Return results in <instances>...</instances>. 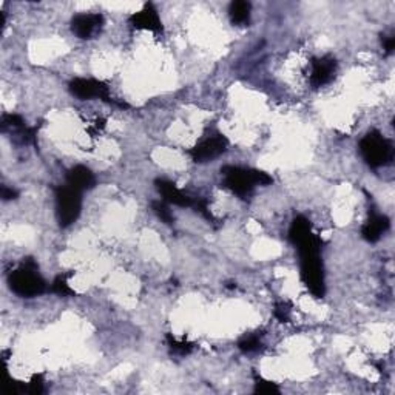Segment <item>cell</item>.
Wrapping results in <instances>:
<instances>
[{
    "mask_svg": "<svg viewBox=\"0 0 395 395\" xmlns=\"http://www.w3.org/2000/svg\"><path fill=\"white\" fill-rule=\"evenodd\" d=\"M289 240L300 255L303 283L314 296L323 298L326 285L323 261H321V241L312 232L311 221L305 216H296L289 229Z\"/></svg>",
    "mask_w": 395,
    "mask_h": 395,
    "instance_id": "1",
    "label": "cell"
},
{
    "mask_svg": "<svg viewBox=\"0 0 395 395\" xmlns=\"http://www.w3.org/2000/svg\"><path fill=\"white\" fill-rule=\"evenodd\" d=\"M8 284L16 295L33 298L47 290L45 279L40 277L39 266L33 258H25L16 270L10 273Z\"/></svg>",
    "mask_w": 395,
    "mask_h": 395,
    "instance_id": "2",
    "label": "cell"
},
{
    "mask_svg": "<svg viewBox=\"0 0 395 395\" xmlns=\"http://www.w3.org/2000/svg\"><path fill=\"white\" fill-rule=\"evenodd\" d=\"M221 173L224 176V187L241 198L251 194L257 186H269L273 182L270 175L255 168L226 166L221 168Z\"/></svg>",
    "mask_w": 395,
    "mask_h": 395,
    "instance_id": "3",
    "label": "cell"
},
{
    "mask_svg": "<svg viewBox=\"0 0 395 395\" xmlns=\"http://www.w3.org/2000/svg\"><path fill=\"white\" fill-rule=\"evenodd\" d=\"M360 151L368 166L379 168L392 161V142L381 135L380 131H369L360 141Z\"/></svg>",
    "mask_w": 395,
    "mask_h": 395,
    "instance_id": "4",
    "label": "cell"
},
{
    "mask_svg": "<svg viewBox=\"0 0 395 395\" xmlns=\"http://www.w3.org/2000/svg\"><path fill=\"white\" fill-rule=\"evenodd\" d=\"M82 192L70 186L56 188V215L60 227H68L75 222L82 210Z\"/></svg>",
    "mask_w": 395,
    "mask_h": 395,
    "instance_id": "5",
    "label": "cell"
},
{
    "mask_svg": "<svg viewBox=\"0 0 395 395\" xmlns=\"http://www.w3.org/2000/svg\"><path fill=\"white\" fill-rule=\"evenodd\" d=\"M70 91L73 96L79 97L81 101H90V99H102L108 102V104L119 105L123 108H129L125 102H118L110 96V90L107 85L96 79H84L76 77L70 82Z\"/></svg>",
    "mask_w": 395,
    "mask_h": 395,
    "instance_id": "6",
    "label": "cell"
},
{
    "mask_svg": "<svg viewBox=\"0 0 395 395\" xmlns=\"http://www.w3.org/2000/svg\"><path fill=\"white\" fill-rule=\"evenodd\" d=\"M229 141L227 138L221 135V133H215V135L207 136L203 139L201 142H198L194 147L188 151V155L192 156L194 162H209L214 161L216 157H220L224 151L227 150Z\"/></svg>",
    "mask_w": 395,
    "mask_h": 395,
    "instance_id": "7",
    "label": "cell"
},
{
    "mask_svg": "<svg viewBox=\"0 0 395 395\" xmlns=\"http://www.w3.org/2000/svg\"><path fill=\"white\" fill-rule=\"evenodd\" d=\"M102 25H104V16L102 14H77L71 21V31L79 39H93L101 31Z\"/></svg>",
    "mask_w": 395,
    "mask_h": 395,
    "instance_id": "8",
    "label": "cell"
},
{
    "mask_svg": "<svg viewBox=\"0 0 395 395\" xmlns=\"http://www.w3.org/2000/svg\"><path fill=\"white\" fill-rule=\"evenodd\" d=\"M312 71H311V84L314 88H320L329 84L337 73V60L332 56H323L312 59Z\"/></svg>",
    "mask_w": 395,
    "mask_h": 395,
    "instance_id": "9",
    "label": "cell"
},
{
    "mask_svg": "<svg viewBox=\"0 0 395 395\" xmlns=\"http://www.w3.org/2000/svg\"><path fill=\"white\" fill-rule=\"evenodd\" d=\"M155 186L166 203L178 205V207H193L194 198L188 196V194L179 190V188L176 187L175 182L168 181V179H156Z\"/></svg>",
    "mask_w": 395,
    "mask_h": 395,
    "instance_id": "10",
    "label": "cell"
},
{
    "mask_svg": "<svg viewBox=\"0 0 395 395\" xmlns=\"http://www.w3.org/2000/svg\"><path fill=\"white\" fill-rule=\"evenodd\" d=\"M130 23L136 29H147V31L153 33L162 31L161 17L157 14L153 3H145V7L139 13H135L130 17Z\"/></svg>",
    "mask_w": 395,
    "mask_h": 395,
    "instance_id": "11",
    "label": "cell"
},
{
    "mask_svg": "<svg viewBox=\"0 0 395 395\" xmlns=\"http://www.w3.org/2000/svg\"><path fill=\"white\" fill-rule=\"evenodd\" d=\"M66 182L68 186L76 188L79 192L84 190H91L96 186V178L93 172L85 166H76L68 170L66 173Z\"/></svg>",
    "mask_w": 395,
    "mask_h": 395,
    "instance_id": "12",
    "label": "cell"
},
{
    "mask_svg": "<svg viewBox=\"0 0 395 395\" xmlns=\"http://www.w3.org/2000/svg\"><path fill=\"white\" fill-rule=\"evenodd\" d=\"M389 218L380 214H370L369 220L364 222V226L361 229V236L368 242H377L381 235L389 229Z\"/></svg>",
    "mask_w": 395,
    "mask_h": 395,
    "instance_id": "13",
    "label": "cell"
},
{
    "mask_svg": "<svg viewBox=\"0 0 395 395\" xmlns=\"http://www.w3.org/2000/svg\"><path fill=\"white\" fill-rule=\"evenodd\" d=\"M230 21H232L235 25H246L251 19V3L244 2V0H236V2L230 3L229 8Z\"/></svg>",
    "mask_w": 395,
    "mask_h": 395,
    "instance_id": "14",
    "label": "cell"
},
{
    "mask_svg": "<svg viewBox=\"0 0 395 395\" xmlns=\"http://www.w3.org/2000/svg\"><path fill=\"white\" fill-rule=\"evenodd\" d=\"M0 127H2V131H21L22 129H25L27 125L19 114H5L2 118V123H0Z\"/></svg>",
    "mask_w": 395,
    "mask_h": 395,
    "instance_id": "15",
    "label": "cell"
},
{
    "mask_svg": "<svg viewBox=\"0 0 395 395\" xmlns=\"http://www.w3.org/2000/svg\"><path fill=\"white\" fill-rule=\"evenodd\" d=\"M167 343H168V348L172 349L173 354H178V355H188L194 349L193 343L179 342V340H176L173 335H170V333L167 335Z\"/></svg>",
    "mask_w": 395,
    "mask_h": 395,
    "instance_id": "16",
    "label": "cell"
},
{
    "mask_svg": "<svg viewBox=\"0 0 395 395\" xmlns=\"http://www.w3.org/2000/svg\"><path fill=\"white\" fill-rule=\"evenodd\" d=\"M151 210L155 212V215L160 218L162 222H166V224H173L175 222V216H173L172 212L168 210L166 203L153 201V203H151Z\"/></svg>",
    "mask_w": 395,
    "mask_h": 395,
    "instance_id": "17",
    "label": "cell"
},
{
    "mask_svg": "<svg viewBox=\"0 0 395 395\" xmlns=\"http://www.w3.org/2000/svg\"><path fill=\"white\" fill-rule=\"evenodd\" d=\"M66 275H59L56 279L53 281V285H51V290L54 292V294H58V295H62V296H73L75 295V290H73L70 288V284L66 283Z\"/></svg>",
    "mask_w": 395,
    "mask_h": 395,
    "instance_id": "18",
    "label": "cell"
},
{
    "mask_svg": "<svg viewBox=\"0 0 395 395\" xmlns=\"http://www.w3.org/2000/svg\"><path fill=\"white\" fill-rule=\"evenodd\" d=\"M261 346H263V343H261V340L258 335L244 337L242 340H240V343H238L240 351L246 352V354H252V352L259 351Z\"/></svg>",
    "mask_w": 395,
    "mask_h": 395,
    "instance_id": "19",
    "label": "cell"
},
{
    "mask_svg": "<svg viewBox=\"0 0 395 395\" xmlns=\"http://www.w3.org/2000/svg\"><path fill=\"white\" fill-rule=\"evenodd\" d=\"M255 392L257 394H264V395H272V394H279V387L275 383L263 380L261 377H257V383H255Z\"/></svg>",
    "mask_w": 395,
    "mask_h": 395,
    "instance_id": "20",
    "label": "cell"
},
{
    "mask_svg": "<svg viewBox=\"0 0 395 395\" xmlns=\"http://www.w3.org/2000/svg\"><path fill=\"white\" fill-rule=\"evenodd\" d=\"M273 315H275V318L281 321V323H289V320H290V305L289 303H284V301L277 303Z\"/></svg>",
    "mask_w": 395,
    "mask_h": 395,
    "instance_id": "21",
    "label": "cell"
},
{
    "mask_svg": "<svg viewBox=\"0 0 395 395\" xmlns=\"http://www.w3.org/2000/svg\"><path fill=\"white\" fill-rule=\"evenodd\" d=\"M44 377H42L40 374H36L33 375V379L31 381L28 383L27 385V392L28 394H31V395H39L44 392Z\"/></svg>",
    "mask_w": 395,
    "mask_h": 395,
    "instance_id": "22",
    "label": "cell"
},
{
    "mask_svg": "<svg viewBox=\"0 0 395 395\" xmlns=\"http://www.w3.org/2000/svg\"><path fill=\"white\" fill-rule=\"evenodd\" d=\"M2 198L3 201H10V199H16L17 198V192L14 188H10L7 186L2 187Z\"/></svg>",
    "mask_w": 395,
    "mask_h": 395,
    "instance_id": "23",
    "label": "cell"
},
{
    "mask_svg": "<svg viewBox=\"0 0 395 395\" xmlns=\"http://www.w3.org/2000/svg\"><path fill=\"white\" fill-rule=\"evenodd\" d=\"M383 47H385V51L386 54H391L394 53V48H395V38H385L383 39Z\"/></svg>",
    "mask_w": 395,
    "mask_h": 395,
    "instance_id": "24",
    "label": "cell"
}]
</instances>
